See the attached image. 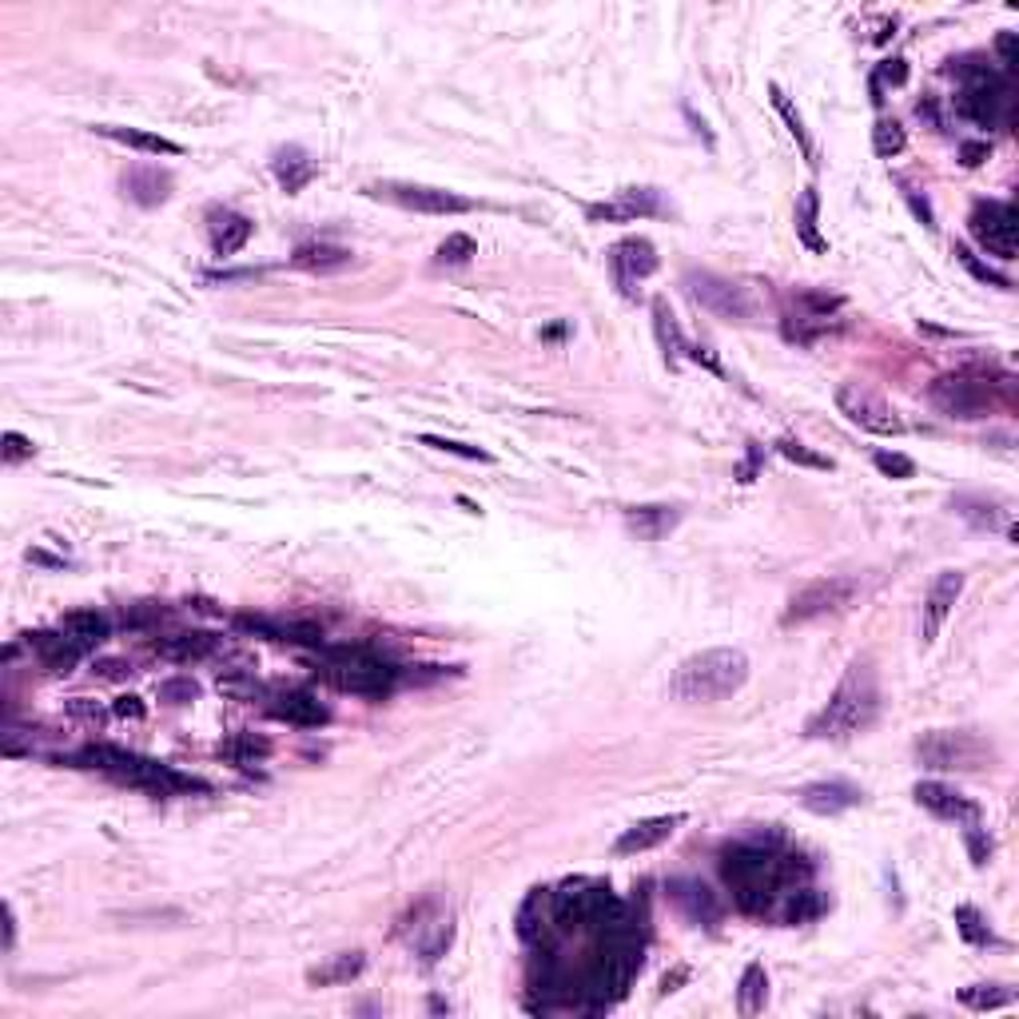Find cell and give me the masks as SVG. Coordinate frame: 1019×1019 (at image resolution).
Returning <instances> with one entry per match:
<instances>
[{"instance_id":"1","label":"cell","mask_w":1019,"mask_h":1019,"mask_svg":"<svg viewBox=\"0 0 1019 1019\" xmlns=\"http://www.w3.org/2000/svg\"><path fill=\"white\" fill-rule=\"evenodd\" d=\"M880 713V681H876V661L868 653L848 661L845 677L836 681L833 697L821 713H813L805 725L808 741H853L856 733L873 725Z\"/></svg>"},{"instance_id":"2","label":"cell","mask_w":1019,"mask_h":1019,"mask_svg":"<svg viewBox=\"0 0 1019 1019\" xmlns=\"http://www.w3.org/2000/svg\"><path fill=\"white\" fill-rule=\"evenodd\" d=\"M721 876L733 888V900H737L741 913L765 916L773 908V900L785 896L781 888L796 880V864L765 845L741 840V845L721 853Z\"/></svg>"},{"instance_id":"3","label":"cell","mask_w":1019,"mask_h":1019,"mask_svg":"<svg viewBox=\"0 0 1019 1019\" xmlns=\"http://www.w3.org/2000/svg\"><path fill=\"white\" fill-rule=\"evenodd\" d=\"M748 681V658L733 645L701 650L685 658L670 677V697L681 705H713L725 701Z\"/></svg>"},{"instance_id":"4","label":"cell","mask_w":1019,"mask_h":1019,"mask_svg":"<svg viewBox=\"0 0 1019 1019\" xmlns=\"http://www.w3.org/2000/svg\"><path fill=\"white\" fill-rule=\"evenodd\" d=\"M72 765L100 768V773H108L112 781H120V785H128V788H140V793H147V796H175V793H187V788H204L200 781L175 773L172 765H160V761L140 757V753H124V748H116V745L80 748L77 757H72Z\"/></svg>"},{"instance_id":"5","label":"cell","mask_w":1019,"mask_h":1019,"mask_svg":"<svg viewBox=\"0 0 1019 1019\" xmlns=\"http://www.w3.org/2000/svg\"><path fill=\"white\" fill-rule=\"evenodd\" d=\"M913 757L920 768H936V773H984L996 761V748L971 728H933L916 737Z\"/></svg>"},{"instance_id":"6","label":"cell","mask_w":1019,"mask_h":1019,"mask_svg":"<svg viewBox=\"0 0 1019 1019\" xmlns=\"http://www.w3.org/2000/svg\"><path fill=\"white\" fill-rule=\"evenodd\" d=\"M323 677L335 685L339 693H350V697H367V701H383L390 697L398 681V670L390 661H383L379 653L370 650H330L327 661H323Z\"/></svg>"},{"instance_id":"7","label":"cell","mask_w":1019,"mask_h":1019,"mask_svg":"<svg viewBox=\"0 0 1019 1019\" xmlns=\"http://www.w3.org/2000/svg\"><path fill=\"white\" fill-rule=\"evenodd\" d=\"M625 904L605 888V884H593V880H573L562 884L553 893V916H558V928H602L605 920L622 913Z\"/></svg>"},{"instance_id":"8","label":"cell","mask_w":1019,"mask_h":1019,"mask_svg":"<svg viewBox=\"0 0 1019 1019\" xmlns=\"http://www.w3.org/2000/svg\"><path fill=\"white\" fill-rule=\"evenodd\" d=\"M370 200H383L390 207H402V212H418V215H467L475 212V200L447 187H430V184H402V180H379V184H367Z\"/></svg>"},{"instance_id":"9","label":"cell","mask_w":1019,"mask_h":1019,"mask_svg":"<svg viewBox=\"0 0 1019 1019\" xmlns=\"http://www.w3.org/2000/svg\"><path fill=\"white\" fill-rule=\"evenodd\" d=\"M960 77H964V92H960V100H956V112L980 128L1003 124V120H1008V104H1011L1008 84H1003L991 69H984V64L960 69Z\"/></svg>"},{"instance_id":"10","label":"cell","mask_w":1019,"mask_h":1019,"mask_svg":"<svg viewBox=\"0 0 1019 1019\" xmlns=\"http://www.w3.org/2000/svg\"><path fill=\"white\" fill-rule=\"evenodd\" d=\"M860 593L856 578H816V582L801 585V590L788 598L781 622L785 625H805L816 618H828V613H840L853 605V598Z\"/></svg>"},{"instance_id":"11","label":"cell","mask_w":1019,"mask_h":1019,"mask_svg":"<svg viewBox=\"0 0 1019 1019\" xmlns=\"http://www.w3.org/2000/svg\"><path fill=\"white\" fill-rule=\"evenodd\" d=\"M685 287H690L693 299H697L709 315H717V319L748 323L753 315H757V307H753V299H748L745 287H741V283H733V279H725V275L690 272V275H685Z\"/></svg>"},{"instance_id":"12","label":"cell","mask_w":1019,"mask_h":1019,"mask_svg":"<svg viewBox=\"0 0 1019 1019\" xmlns=\"http://www.w3.org/2000/svg\"><path fill=\"white\" fill-rule=\"evenodd\" d=\"M933 402L936 410H944L948 418H984L991 410V387L988 379H980V375H968V370H960V375H940V379L933 383Z\"/></svg>"},{"instance_id":"13","label":"cell","mask_w":1019,"mask_h":1019,"mask_svg":"<svg viewBox=\"0 0 1019 1019\" xmlns=\"http://www.w3.org/2000/svg\"><path fill=\"white\" fill-rule=\"evenodd\" d=\"M971 235L988 255H1000V259H1016L1019 247V215L1011 204L1003 200H988V204H976L968 220Z\"/></svg>"},{"instance_id":"14","label":"cell","mask_w":1019,"mask_h":1019,"mask_svg":"<svg viewBox=\"0 0 1019 1019\" xmlns=\"http://www.w3.org/2000/svg\"><path fill=\"white\" fill-rule=\"evenodd\" d=\"M836 407H840V415H845L848 422H856V427L868 430V435L893 438L904 430V422L896 418V410L888 407L880 395H873L868 387H860V383H845V387L836 390Z\"/></svg>"},{"instance_id":"15","label":"cell","mask_w":1019,"mask_h":1019,"mask_svg":"<svg viewBox=\"0 0 1019 1019\" xmlns=\"http://www.w3.org/2000/svg\"><path fill=\"white\" fill-rule=\"evenodd\" d=\"M793 307L796 312L785 315V335L796 343H813L816 335L833 330V312L840 307V299L821 295V292H796Z\"/></svg>"},{"instance_id":"16","label":"cell","mask_w":1019,"mask_h":1019,"mask_svg":"<svg viewBox=\"0 0 1019 1019\" xmlns=\"http://www.w3.org/2000/svg\"><path fill=\"white\" fill-rule=\"evenodd\" d=\"M960 593H964V573L960 570L936 573V582L928 585V593H924V610H920V641L924 645H933V641L940 638L944 622H948L951 610H956V602H960Z\"/></svg>"},{"instance_id":"17","label":"cell","mask_w":1019,"mask_h":1019,"mask_svg":"<svg viewBox=\"0 0 1019 1019\" xmlns=\"http://www.w3.org/2000/svg\"><path fill=\"white\" fill-rule=\"evenodd\" d=\"M610 267H613V279H618V287H622L625 295H633V287H638L641 279H650V275L658 272V252H653L650 240L630 235V240L613 243Z\"/></svg>"},{"instance_id":"18","label":"cell","mask_w":1019,"mask_h":1019,"mask_svg":"<svg viewBox=\"0 0 1019 1019\" xmlns=\"http://www.w3.org/2000/svg\"><path fill=\"white\" fill-rule=\"evenodd\" d=\"M685 825V816L673 813V816H650V821H638V825L625 828L618 840H613V853L618 856H638V853H650V848L665 845L677 828Z\"/></svg>"},{"instance_id":"19","label":"cell","mask_w":1019,"mask_h":1019,"mask_svg":"<svg viewBox=\"0 0 1019 1019\" xmlns=\"http://www.w3.org/2000/svg\"><path fill=\"white\" fill-rule=\"evenodd\" d=\"M913 796H916V805L928 808V813L940 816V821H971V825H976V816H980V808L971 805L968 796L940 785V781H920V785L913 788Z\"/></svg>"},{"instance_id":"20","label":"cell","mask_w":1019,"mask_h":1019,"mask_svg":"<svg viewBox=\"0 0 1019 1019\" xmlns=\"http://www.w3.org/2000/svg\"><path fill=\"white\" fill-rule=\"evenodd\" d=\"M796 796L816 816H840L860 805V788L845 785V781H816V785H805Z\"/></svg>"},{"instance_id":"21","label":"cell","mask_w":1019,"mask_h":1019,"mask_svg":"<svg viewBox=\"0 0 1019 1019\" xmlns=\"http://www.w3.org/2000/svg\"><path fill=\"white\" fill-rule=\"evenodd\" d=\"M272 717L287 721L295 728H319L327 721V705H319V697L307 690H287V693H275L272 697Z\"/></svg>"},{"instance_id":"22","label":"cell","mask_w":1019,"mask_h":1019,"mask_svg":"<svg viewBox=\"0 0 1019 1019\" xmlns=\"http://www.w3.org/2000/svg\"><path fill=\"white\" fill-rule=\"evenodd\" d=\"M124 195L140 207H156L172 195V175L156 164H136L124 172Z\"/></svg>"},{"instance_id":"23","label":"cell","mask_w":1019,"mask_h":1019,"mask_svg":"<svg viewBox=\"0 0 1019 1019\" xmlns=\"http://www.w3.org/2000/svg\"><path fill=\"white\" fill-rule=\"evenodd\" d=\"M553 924H558V916H553V893L534 888V893L526 896L522 908H518V936H522L526 944H546L553 933Z\"/></svg>"},{"instance_id":"24","label":"cell","mask_w":1019,"mask_h":1019,"mask_svg":"<svg viewBox=\"0 0 1019 1019\" xmlns=\"http://www.w3.org/2000/svg\"><path fill=\"white\" fill-rule=\"evenodd\" d=\"M661 195L653 187H625L610 204H593L590 220H638V215H658Z\"/></svg>"},{"instance_id":"25","label":"cell","mask_w":1019,"mask_h":1019,"mask_svg":"<svg viewBox=\"0 0 1019 1019\" xmlns=\"http://www.w3.org/2000/svg\"><path fill=\"white\" fill-rule=\"evenodd\" d=\"M60 633H64L80 653H88V650H96V645H104L112 625H108V618L100 610H72L60 618Z\"/></svg>"},{"instance_id":"26","label":"cell","mask_w":1019,"mask_h":1019,"mask_svg":"<svg viewBox=\"0 0 1019 1019\" xmlns=\"http://www.w3.org/2000/svg\"><path fill=\"white\" fill-rule=\"evenodd\" d=\"M677 522H681L677 506H633V510H625V526L638 538H645V542H661L665 534L677 530Z\"/></svg>"},{"instance_id":"27","label":"cell","mask_w":1019,"mask_h":1019,"mask_svg":"<svg viewBox=\"0 0 1019 1019\" xmlns=\"http://www.w3.org/2000/svg\"><path fill=\"white\" fill-rule=\"evenodd\" d=\"M252 220L240 212H212V224H207V235H212V247L215 255H235L247 247L252 240Z\"/></svg>"},{"instance_id":"28","label":"cell","mask_w":1019,"mask_h":1019,"mask_svg":"<svg viewBox=\"0 0 1019 1019\" xmlns=\"http://www.w3.org/2000/svg\"><path fill=\"white\" fill-rule=\"evenodd\" d=\"M92 132H100V136L116 140V144L132 147V152H144V156H180L184 147L175 144V140H164L156 136V132H144V128H120V124H100L92 128Z\"/></svg>"},{"instance_id":"29","label":"cell","mask_w":1019,"mask_h":1019,"mask_svg":"<svg viewBox=\"0 0 1019 1019\" xmlns=\"http://www.w3.org/2000/svg\"><path fill=\"white\" fill-rule=\"evenodd\" d=\"M272 167H275V180H279V187L287 195H295V192H303V187L312 184L315 180V160L303 152V147H279L275 152V160H272Z\"/></svg>"},{"instance_id":"30","label":"cell","mask_w":1019,"mask_h":1019,"mask_svg":"<svg viewBox=\"0 0 1019 1019\" xmlns=\"http://www.w3.org/2000/svg\"><path fill=\"white\" fill-rule=\"evenodd\" d=\"M215 645H220V638L215 633H204V630H192V633H172V638L156 641L160 658L167 661H180V665H187V661H204L215 653Z\"/></svg>"},{"instance_id":"31","label":"cell","mask_w":1019,"mask_h":1019,"mask_svg":"<svg viewBox=\"0 0 1019 1019\" xmlns=\"http://www.w3.org/2000/svg\"><path fill=\"white\" fill-rule=\"evenodd\" d=\"M29 645L37 650V658L44 661V665H49L52 673H69L72 665H77V661L84 658V653H80L77 645H72V641L64 638V633H32Z\"/></svg>"},{"instance_id":"32","label":"cell","mask_w":1019,"mask_h":1019,"mask_svg":"<svg viewBox=\"0 0 1019 1019\" xmlns=\"http://www.w3.org/2000/svg\"><path fill=\"white\" fill-rule=\"evenodd\" d=\"M363 951H339V956H330L327 964H319V968L307 971V984L312 988H330V984H347L355 980L363 971Z\"/></svg>"},{"instance_id":"33","label":"cell","mask_w":1019,"mask_h":1019,"mask_svg":"<svg viewBox=\"0 0 1019 1019\" xmlns=\"http://www.w3.org/2000/svg\"><path fill=\"white\" fill-rule=\"evenodd\" d=\"M292 263L303 272H335V267H347L350 252L335 247V243H303V247H295Z\"/></svg>"},{"instance_id":"34","label":"cell","mask_w":1019,"mask_h":1019,"mask_svg":"<svg viewBox=\"0 0 1019 1019\" xmlns=\"http://www.w3.org/2000/svg\"><path fill=\"white\" fill-rule=\"evenodd\" d=\"M673 896H677L681 908H685V913H690L693 920H701V924H713L721 916L713 893H709L705 884H697V880H673Z\"/></svg>"},{"instance_id":"35","label":"cell","mask_w":1019,"mask_h":1019,"mask_svg":"<svg viewBox=\"0 0 1019 1019\" xmlns=\"http://www.w3.org/2000/svg\"><path fill=\"white\" fill-rule=\"evenodd\" d=\"M956 514L968 518L976 530H1003V534H1011V510H1003V506L996 502H984V498H956Z\"/></svg>"},{"instance_id":"36","label":"cell","mask_w":1019,"mask_h":1019,"mask_svg":"<svg viewBox=\"0 0 1019 1019\" xmlns=\"http://www.w3.org/2000/svg\"><path fill=\"white\" fill-rule=\"evenodd\" d=\"M765 1000H768V976L761 964H748L745 976H741V988H737V1011L741 1016H757V1011H765Z\"/></svg>"},{"instance_id":"37","label":"cell","mask_w":1019,"mask_h":1019,"mask_svg":"<svg viewBox=\"0 0 1019 1019\" xmlns=\"http://www.w3.org/2000/svg\"><path fill=\"white\" fill-rule=\"evenodd\" d=\"M653 327H658V343L661 350H665V359L677 363L681 350H690V343H685V335H681L677 319H673V312L665 307V299H653Z\"/></svg>"},{"instance_id":"38","label":"cell","mask_w":1019,"mask_h":1019,"mask_svg":"<svg viewBox=\"0 0 1019 1019\" xmlns=\"http://www.w3.org/2000/svg\"><path fill=\"white\" fill-rule=\"evenodd\" d=\"M816 212H821V195H816V187H805L801 200H796V232L813 252H825V240L816 232Z\"/></svg>"},{"instance_id":"39","label":"cell","mask_w":1019,"mask_h":1019,"mask_svg":"<svg viewBox=\"0 0 1019 1019\" xmlns=\"http://www.w3.org/2000/svg\"><path fill=\"white\" fill-rule=\"evenodd\" d=\"M904 144H908V136H904V128L896 124V120H876L873 128V147L880 160H893L904 152Z\"/></svg>"},{"instance_id":"40","label":"cell","mask_w":1019,"mask_h":1019,"mask_svg":"<svg viewBox=\"0 0 1019 1019\" xmlns=\"http://www.w3.org/2000/svg\"><path fill=\"white\" fill-rule=\"evenodd\" d=\"M224 753L235 761V765H255L259 757H267V753H272V745H267L263 737H255V733H240V737L227 741Z\"/></svg>"},{"instance_id":"41","label":"cell","mask_w":1019,"mask_h":1019,"mask_svg":"<svg viewBox=\"0 0 1019 1019\" xmlns=\"http://www.w3.org/2000/svg\"><path fill=\"white\" fill-rule=\"evenodd\" d=\"M960 1000L976 1011H988V1008H1003V1003H1011V991H1000L996 984H976V988L960 991Z\"/></svg>"},{"instance_id":"42","label":"cell","mask_w":1019,"mask_h":1019,"mask_svg":"<svg viewBox=\"0 0 1019 1019\" xmlns=\"http://www.w3.org/2000/svg\"><path fill=\"white\" fill-rule=\"evenodd\" d=\"M773 104H777V112L788 120V132H793L796 140H801V147H805V156L813 160V144H808V132H805V120H801V112H796L793 104H788V96L781 92V88H773Z\"/></svg>"},{"instance_id":"43","label":"cell","mask_w":1019,"mask_h":1019,"mask_svg":"<svg viewBox=\"0 0 1019 1019\" xmlns=\"http://www.w3.org/2000/svg\"><path fill=\"white\" fill-rule=\"evenodd\" d=\"M470 255H475V240H470V235H450V240L438 247L435 259L442 263V267H458V263H470Z\"/></svg>"},{"instance_id":"44","label":"cell","mask_w":1019,"mask_h":1019,"mask_svg":"<svg viewBox=\"0 0 1019 1019\" xmlns=\"http://www.w3.org/2000/svg\"><path fill=\"white\" fill-rule=\"evenodd\" d=\"M956 924H960L964 940H971V944H988L991 940L988 924H984V916L976 913V908H956Z\"/></svg>"},{"instance_id":"45","label":"cell","mask_w":1019,"mask_h":1019,"mask_svg":"<svg viewBox=\"0 0 1019 1019\" xmlns=\"http://www.w3.org/2000/svg\"><path fill=\"white\" fill-rule=\"evenodd\" d=\"M160 697L172 701V705H187V701L200 697V685H195L192 677H172L160 685Z\"/></svg>"},{"instance_id":"46","label":"cell","mask_w":1019,"mask_h":1019,"mask_svg":"<svg viewBox=\"0 0 1019 1019\" xmlns=\"http://www.w3.org/2000/svg\"><path fill=\"white\" fill-rule=\"evenodd\" d=\"M777 450L788 458V462H801V467H813V470H828L833 462L821 455H813V450H805L801 442H793V438H785V442H777Z\"/></svg>"},{"instance_id":"47","label":"cell","mask_w":1019,"mask_h":1019,"mask_svg":"<svg viewBox=\"0 0 1019 1019\" xmlns=\"http://www.w3.org/2000/svg\"><path fill=\"white\" fill-rule=\"evenodd\" d=\"M876 470H884L888 478H900L904 482V478L916 475V462L913 458H904V455H888V450H880V455H876Z\"/></svg>"},{"instance_id":"48","label":"cell","mask_w":1019,"mask_h":1019,"mask_svg":"<svg viewBox=\"0 0 1019 1019\" xmlns=\"http://www.w3.org/2000/svg\"><path fill=\"white\" fill-rule=\"evenodd\" d=\"M422 442H427V447H435V450H447V455H458V458H478V462H490V455H486V450L467 447V442H450V438H435V435H427Z\"/></svg>"},{"instance_id":"49","label":"cell","mask_w":1019,"mask_h":1019,"mask_svg":"<svg viewBox=\"0 0 1019 1019\" xmlns=\"http://www.w3.org/2000/svg\"><path fill=\"white\" fill-rule=\"evenodd\" d=\"M956 259H960L964 267H968V272L976 275V279H984V283H996V287H1011V283L1003 279V275H996V272H991V267H984V263H976V255H971L968 247H956Z\"/></svg>"},{"instance_id":"50","label":"cell","mask_w":1019,"mask_h":1019,"mask_svg":"<svg viewBox=\"0 0 1019 1019\" xmlns=\"http://www.w3.org/2000/svg\"><path fill=\"white\" fill-rule=\"evenodd\" d=\"M32 455H37V447H32L24 435H17V430L4 435V462H24V458H32Z\"/></svg>"},{"instance_id":"51","label":"cell","mask_w":1019,"mask_h":1019,"mask_svg":"<svg viewBox=\"0 0 1019 1019\" xmlns=\"http://www.w3.org/2000/svg\"><path fill=\"white\" fill-rule=\"evenodd\" d=\"M968 848H971V860L984 868V864H988V856H991V840H984L980 828H968Z\"/></svg>"},{"instance_id":"52","label":"cell","mask_w":1019,"mask_h":1019,"mask_svg":"<svg viewBox=\"0 0 1019 1019\" xmlns=\"http://www.w3.org/2000/svg\"><path fill=\"white\" fill-rule=\"evenodd\" d=\"M904 77H908V69H904V60H884L873 84H880V80H893V84H904Z\"/></svg>"},{"instance_id":"53","label":"cell","mask_w":1019,"mask_h":1019,"mask_svg":"<svg viewBox=\"0 0 1019 1019\" xmlns=\"http://www.w3.org/2000/svg\"><path fill=\"white\" fill-rule=\"evenodd\" d=\"M12 944H17V913L12 904H4V951H12Z\"/></svg>"},{"instance_id":"54","label":"cell","mask_w":1019,"mask_h":1019,"mask_svg":"<svg viewBox=\"0 0 1019 1019\" xmlns=\"http://www.w3.org/2000/svg\"><path fill=\"white\" fill-rule=\"evenodd\" d=\"M984 156H988V144H964V164L968 167L984 164Z\"/></svg>"},{"instance_id":"55","label":"cell","mask_w":1019,"mask_h":1019,"mask_svg":"<svg viewBox=\"0 0 1019 1019\" xmlns=\"http://www.w3.org/2000/svg\"><path fill=\"white\" fill-rule=\"evenodd\" d=\"M116 713H120V717H144V705H140L136 697H120Z\"/></svg>"},{"instance_id":"56","label":"cell","mask_w":1019,"mask_h":1019,"mask_svg":"<svg viewBox=\"0 0 1019 1019\" xmlns=\"http://www.w3.org/2000/svg\"><path fill=\"white\" fill-rule=\"evenodd\" d=\"M124 661H100V677H124Z\"/></svg>"}]
</instances>
